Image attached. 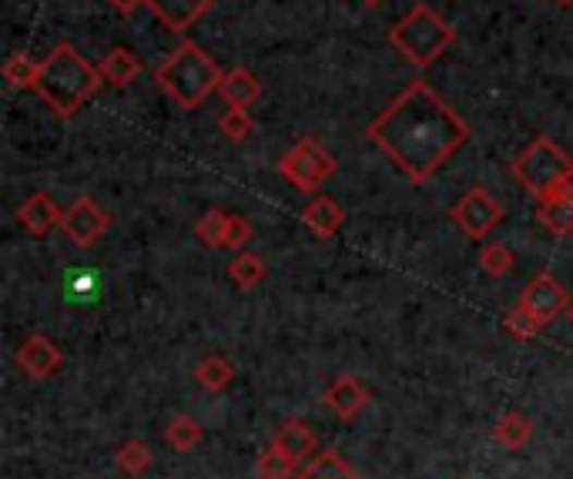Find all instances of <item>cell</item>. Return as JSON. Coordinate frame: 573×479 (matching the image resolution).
<instances>
[{"label":"cell","instance_id":"obj_5","mask_svg":"<svg viewBox=\"0 0 573 479\" xmlns=\"http://www.w3.org/2000/svg\"><path fill=\"white\" fill-rule=\"evenodd\" d=\"M510 174L516 179V185L534 195L537 201L560 192V188H570L573 185V158L547 135H537L531 145H526L513 164H510Z\"/></svg>","mask_w":573,"mask_h":479},{"label":"cell","instance_id":"obj_34","mask_svg":"<svg viewBox=\"0 0 573 479\" xmlns=\"http://www.w3.org/2000/svg\"><path fill=\"white\" fill-rule=\"evenodd\" d=\"M363 4H366V8H379V4H382V0H363Z\"/></svg>","mask_w":573,"mask_h":479},{"label":"cell","instance_id":"obj_4","mask_svg":"<svg viewBox=\"0 0 573 479\" xmlns=\"http://www.w3.org/2000/svg\"><path fill=\"white\" fill-rule=\"evenodd\" d=\"M456 40V27L443 21V14L432 11L429 4H416L400 24L389 30V44L400 51L413 67H429L439 61L450 44Z\"/></svg>","mask_w":573,"mask_h":479},{"label":"cell","instance_id":"obj_20","mask_svg":"<svg viewBox=\"0 0 573 479\" xmlns=\"http://www.w3.org/2000/svg\"><path fill=\"white\" fill-rule=\"evenodd\" d=\"M292 479H363L359 472H352L349 463H342L339 453L322 450L313 459H305V466L292 476Z\"/></svg>","mask_w":573,"mask_h":479},{"label":"cell","instance_id":"obj_9","mask_svg":"<svg viewBox=\"0 0 573 479\" xmlns=\"http://www.w3.org/2000/svg\"><path fill=\"white\" fill-rule=\"evenodd\" d=\"M570 298L573 295L563 288V282H557L550 272H540V275H534L531 282H526L516 305L526 316H534L540 326H550L557 316H563L570 309Z\"/></svg>","mask_w":573,"mask_h":479},{"label":"cell","instance_id":"obj_11","mask_svg":"<svg viewBox=\"0 0 573 479\" xmlns=\"http://www.w3.org/2000/svg\"><path fill=\"white\" fill-rule=\"evenodd\" d=\"M373 400L369 385L359 376H336L326 389H322V403L339 416V419H356Z\"/></svg>","mask_w":573,"mask_h":479},{"label":"cell","instance_id":"obj_13","mask_svg":"<svg viewBox=\"0 0 573 479\" xmlns=\"http://www.w3.org/2000/svg\"><path fill=\"white\" fill-rule=\"evenodd\" d=\"M64 211L58 208V201L48 192H34L21 208H17V222L31 232V235H48L51 229H61Z\"/></svg>","mask_w":573,"mask_h":479},{"label":"cell","instance_id":"obj_6","mask_svg":"<svg viewBox=\"0 0 573 479\" xmlns=\"http://www.w3.org/2000/svg\"><path fill=\"white\" fill-rule=\"evenodd\" d=\"M279 171L292 188H298L305 195H316L336 174V158L316 138H298L279 158Z\"/></svg>","mask_w":573,"mask_h":479},{"label":"cell","instance_id":"obj_27","mask_svg":"<svg viewBox=\"0 0 573 479\" xmlns=\"http://www.w3.org/2000/svg\"><path fill=\"white\" fill-rule=\"evenodd\" d=\"M295 472H298V463L292 456H285L279 446H269L258 456V466H255L258 479H292Z\"/></svg>","mask_w":573,"mask_h":479},{"label":"cell","instance_id":"obj_3","mask_svg":"<svg viewBox=\"0 0 573 479\" xmlns=\"http://www.w3.org/2000/svg\"><path fill=\"white\" fill-rule=\"evenodd\" d=\"M222 67L215 64V58L195 40H182L158 67H155V84L161 91L185 111H195L211 91H218L222 81Z\"/></svg>","mask_w":573,"mask_h":479},{"label":"cell","instance_id":"obj_30","mask_svg":"<svg viewBox=\"0 0 573 479\" xmlns=\"http://www.w3.org/2000/svg\"><path fill=\"white\" fill-rule=\"evenodd\" d=\"M218 131H222L229 142H245L255 131V118L248 114V108H229L218 118Z\"/></svg>","mask_w":573,"mask_h":479},{"label":"cell","instance_id":"obj_33","mask_svg":"<svg viewBox=\"0 0 573 479\" xmlns=\"http://www.w3.org/2000/svg\"><path fill=\"white\" fill-rule=\"evenodd\" d=\"M108 4H111L118 14H135L142 4H148V0H108Z\"/></svg>","mask_w":573,"mask_h":479},{"label":"cell","instance_id":"obj_36","mask_svg":"<svg viewBox=\"0 0 573 479\" xmlns=\"http://www.w3.org/2000/svg\"><path fill=\"white\" fill-rule=\"evenodd\" d=\"M560 4H563V8H566V4H573V0H560Z\"/></svg>","mask_w":573,"mask_h":479},{"label":"cell","instance_id":"obj_16","mask_svg":"<svg viewBox=\"0 0 573 479\" xmlns=\"http://www.w3.org/2000/svg\"><path fill=\"white\" fill-rule=\"evenodd\" d=\"M302 222H305V229L313 232V235L332 238V235L345 225V211H342V205H339L336 198L316 195L313 201H308V205L302 208Z\"/></svg>","mask_w":573,"mask_h":479},{"label":"cell","instance_id":"obj_31","mask_svg":"<svg viewBox=\"0 0 573 479\" xmlns=\"http://www.w3.org/2000/svg\"><path fill=\"white\" fill-rule=\"evenodd\" d=\"M252 235H255V229H252V222L245 214H229V232H225V248L229 251H235V255L245 251Z\"/></svg>","mask_w":573,"mask_h":479},{"label":"cell","instance_id":"obj_29","mask_svg":"<svg viewBox=\"0 0 573 479\" xmlns=\"http://www.w3.org/2000/svg\"><path fill=\"white\" fill-rule=\"evenodd\" d=\"M64 295L71 302H92L98 295V275L92 269H81V266H71L68 269V279H64Z\"/></svg>","mask_w":573,"mask_h":479},{"label":"cell","instance_id":"obj_21","mask_svg":"<svg viewBox=\"0 0 573 479\" xmlns=\"http://www.w3.org/2000/svg\"><path fill=\"white\" fill-rule=\"evenodd\" d=\"M164 440L171 450H179V453H192L202 440H205V429L195 416L188 413H179V416H171L168 426H164Z\"/></svg>","mask_w":573,"mask_h":479},{"label":"cell","instance_id":"obj_35","mask_svg":"<svg viewBox=\"0 0 573 479\" xmlns=\"http://www.w3.org/2000/svg\"><path fill=\"white\" fill-rule=\"evenodd\" d=\"M566 319H570V326H573V298H570V309H566Z\"/></svg>","mask_w":573,"mask_h":479},{"label":"cell","instance_id":"obj_8","mask_svg":"<svg viewBox=\"0 0 573 479\" xmlns=\"http://www.w3.org/2000/svg\"><path fill=\"white\" fill-rule=\"evenodd\" d=\"M108 229H111V218H108V211H105L95 198L81 195V198H74V201L64 208L61 232H64V235L71 238V245H77V248L98 245V242L108 235Z\"/></svg>","mask_w":573,"mask_h":479},{"label":"cell","instance_id":"obj_25","mask_svg":"<svg viewBox=\"0 0 573 479\" xmlns=\"http://www.w3.org/2000/svg\"><path fill=\"white\" fill-rule=\"evenodd\" d=\"M114 463H118V469H121L124 476H145V472L151 469L155 456H151L148 443H142V440H124V443L118 446V453H114Z\"/></svg>","mask_w":573,"mask_h":479},{"label":"cell","instance_id":"obj_26","mask_svg":"<svg viewBox=\"0 0 573 479\" xmlns=\"http://www.w3.org/2000/svg\"><path fill=\"white\" fill-rule=\"evenodd\" d=\"M479 269H483V275H490V279H503L513 266H516V255H513V248L510 245H503V242H490V245H483L479 248Z\"/></svg>","mask_w":573,"mask_h":479},{"label":"cell","instance_id":"obj_14","mask_svg":"<svg viewBox=\"0 0 573 479\" xmlns=\"http://www.w3.org/2000/svg\"><path fill=\"white\" fill-rule=\"evenodd\" d=\"M272 446H279L285 456H292L298 466H302L305 459H313V456L319 453V440H316V432L308 429L302 419H289V422H282V426L276 429V435H272Z\"/></svg>","mask_w":573,"mask_h":479},{"label":"cell","instance_id":"obj_12","mask_svg":"<svg viewBox=\"0 0 573 479\" xmlns=\"http://www.w3.org/2000/svg\"><path fill=\"white\" fill-rule=\"evenodd\" d=\"M218 0H148V11L174 34H185L192 24H198Z\"/></svg>","mask_w":573,"mask_h":479},{"label":"cell","instance_id":"obj_32","mask_svg":"<svg viewBox=\"0 0 573 479\" xmlns=\"http://www.w3.org/2000/svg\"><path fill=\"white\" fill-rule=\"evenodd\" d=\"M540 329H544V326H540L534 316H526V312L520 309V305L507 316V332L516 335V339H534V335H540Z\"/></svg>","mask_w":573,"mask_h":479},{"label":"cell","instance_id":"obj_18","mask_svg":"<svg viewBox=\"0 0 573 479\" xmlns=\"http://www.w3.org/2000/svg\"><path fill=\"white\" fill-rule=\"evenodd\" d=\"M101 77H105V84H111V87H127V84H135L138 81V74H142V61L135 58V51H127V48H111L108 54H105V61H101Z\"/></svg>","mask_w":573,"mask_h":479},{"label":"cell","instance_id":"obj_15","mask_svg":"<svg viewBox=\"0 0 573 479\" xmlns=\"http://www.w3.org/2000/svg\"><path fill=\"white\" fill-rule=\"evenodd\" d=\"M218 98L229 108H252L261 98V81L248 67H229L218 81Z\"/></svg>","mask_w":573,"mask_h":479},{"label":"cell","instance_id":"obj_7","mask_svg":"<svg viewBox=\"0 0 573 479\" xmlns=\"http://www.w3.org/2000/svg\"><path fill=\"white\" fill-rule=\"evenodd\" d=\"M453 222L460 232L473 242H483L500 222H503V205L487 192V188H470L456 205H453Z\"/></svg>","mask_w":573,"mask_h":479},{"label":"cell","instance_id":"obj_28","mask_svg":"<svg viewBox=\"0 0 573 479\" xmlns=\"http://www.w3.org/2000/svg\"><path fill=\"white\" fill-rule=\"evenodd\" d=\"M37 74H40V61H34L31 54H11L4 61V81L17 91H27V87L37 84Z\"/></svg>","mask_w":573,"mask_h":479},{"label":"cell","instance_id":"obj_23","mask_svg":"<svg viewBox=\"0 0 573 479\" xmlns=\"http://www.w3.org/2000/svg\"><path fill=\"white\" fill-rule=\"evenodd\" d=\"M266 275H269L266 261H261V255H255V251H239L229 266V279L239 288H258L261 282H266Z\"/></svg>","mask_w":573,"mask_h":479},{"label":"cell","instance_id":"obj_22","mask_svg":"<svg viewBox=\"0 0 573 479\" xmlns=\"http://www.w3.org/2000/svg\"><path fill=\"white\" fill-rule=\"evenodd\" d=\"M493 435H497V443L507 446V450H523L526 443H531V435H534V422L526 419L523 413L510 409V413L497 422Z\"/></svg>","mask_w":573,"mask_h":479},{"label":"cell","instance_id":"obj_17","mask_svg":"<svg viewBox=\"0 0 573 479\" xmlns=\"http://www.w3.org/2000/svg\"><path fill=\"white\" fill-rule=\"evenodd\" d=\"M537 214L544 229L553 235V238H566L573 232V185L570 188H560L547 198L537 201Z\"/></svg>","mask_w":573,"mask_h":479},{"label":"cell","instance_id":"obj_19","mask_svg":"<svg viewBox=\"0 0 573 479\" xmlns=\"http://www.w3.org/2000/svg\"><path fill=\"white\" fill-rule=\"evenodd\" d=\"M232 379H235V366L229 363L225 353H208L195 363V382L205 392H222L232 385Z\"/></svg>","mask_w":573,"mask_h":479},{"label":"cell","instance_id":"obj_2","mask_svg":"<svg viewBox=\"0 0 573 479\" xmlns=\"http://www.w3.org/2000/svg\"><path fill=\"white\" fill-rule=\"evenodd\" d=\"M101 84H105L101 71L87 61L74 44L61 40L58 48L40 61L34 91L58 118H71L81 111V105H87L98 95Z\"/></svg>","mask_w":573,"mask_h":479},{"label":"cell","instance_id":"obj_1","mask_svg":"<svg viewBox=\"0 0 573 479\" xmlns=\"http://www.w3.org/2000/svg\"><path fill=\"white\" fill-rule=\"evenodd\" d=\"M366 135L413 185H423L470 142V124L436 95V87L413 81Z\"/></svg>","mask_w":573,"mask_h":479},{"label":"cell","instance_id":"obj_24","mask_svg":"<svg viewBox=\"0 0 573 479\" xmlns=\"http://www.w3.org/2000/svg\"><path fill=\"white\" fill-rule=\"evenodd\" d=\"M229 214L222 208H208L198 222H195V238L205 248H225V232H229Z\"/></svg>","mask_w":573,"mask_h":479},{"label":"cell","instance_id":"obj_10","mask_svg":"<svg viewBox=\"0 0 573 479\" xmlns=\"http://www.w3.org/2000/svg\"><path fill=\"white\" fill-rule=\"evenodd\" d=\"M64 366V353L54 339H48L44 332H34L21 342L17 348V369L31 379H51L58 369Z\"/></svg>","mask_w":573,"mask_h":479}]
</instances>
